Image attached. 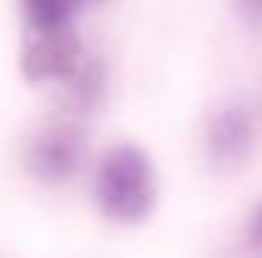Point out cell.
<instances>
[{
    "label": "cell",
    "mask_w": 262,
    "mask_h": 258,
    "mask_svg": "<svg viewBox=\"0 0 262 258\" xmlns=\"http://www.w3.org/2000/svg\"><path fill=\"white\" fill-rule=\"evenodd\" d=\"M252 241H255V244H262V209L252 216Z\"/></svg>",
    "instance_id": "ba28073f"
},
{
    "label": "cell",
    "mask_w": 262,
    "mask_h": 258,
    "mask_svg": "<svg viewBox=\"0 0 262 258\" xmlns=\"http://www.w3.org/2000/svg\"><path fill=\"white\" fill-rule=\"evenodd\" d=\"M96 202L103 216H110L117 223H142L156 209L152 159L135 145L110 149L96 173Z\"/></svg>",
    "instance_id": "6da1fadb"
},
{
    "label": "cell",
    "mask_w": 262,
    "mask_h": 258,
    "mask_svg": "<svg viewBox=\"0 0 262 258\" xmlns=\"http://www.w3.org/2000/svg\"><path fill=\"white\" fill-rule=\"evenodd\" d=\"M85 163V134L75 124H53L29 142L25 167L43 184H60Z\"/></svg>",
    "instance_id": "3957f363"
},
{
    "label": "cell",
    "mask_w": 262,
    "mask_h": 258,
    "mask_svg": "<svg viewBox=\"0 0 262 258\" xmlns=\"http://www.w3.org/2000/svg\"><path fill=\"white\" fill-rule=\"evenodd\" d=\"M85 4H89V0H85Z\"/></svg>",
    "instance_id": "9c48e42d"
},
{
    "label": "cell",
    "mask_w": 262,
    "mask_h": 258,
    "mask_svg": "<svg viewBox=\"0 0 262 258\" xmlns=\"http://www.w3.org/2000/svg\"><path fill=\"white\" fill-rule=\"evenodd\" d=\"M85 0H25V21L29 29H60L71 25Z\"/></svg>",
    "instance_id": "8992f818"
},
{
    "label": "cell",
    "mask_w": 262,
    "mask_h": 258,
    "mask_svg": "<svg viewBox=\"0 0 262 258\" xmlns=\"http://www.w3.org/2000/svg\"><path fill=\"white\" fill-rule=\"evenodd\" d=\"M68 85V110L71 113H92L99 103H103V92H106V67L99 57H85V64L64 82Z\"/></svg>",
    "instance_id": "5b68a950"
},
{
    "label": "cell",
    "mask_w": 262,
    "mask_h": 258,
    "mask_svg": "<svg viewBox=\"0 0 262 258\" xmlns=\"http://www.w3.org/2000/svg\"><path fill=\"white\" fill-rule=\"evenodd\" d=\"M237 7L252 25H262V0H237Z\"/></svg>",
    "instance_id": "52a82bcc"
},
{
    "label": "cell",
    "mask_w": 262,
    "mask_h": 258,
    "mask_svg": "<svg viewBox=\"0 0 262 258\" xmlns=\"http://www.w3.org/2000/svg\"><path fill=\"white\" fill-rule=\"evenodd\" d=\"M82 64H85V50L71 25L29 29V39L21 50V75L29 82H68Z\"/></svg>",
    "instance_id": "7a4b0ae2"
},
{
    "label": "cell",
    "mask_w": 262,
    "mask_h": 258,
    "mask_svg": "<svg viewBox=\"0 0 262 258\" xmlns=\"http://www.w3.org/2000/svg\"><path fill=\"white\" fill-rule=\"evenodd\" d=\"M259 142V117L252 106L245 103H230L223 106L216 117L209 121L206 134V156L216 170H237Z\"/></svg>",
    "instance_id": "277c9868"
}]
</instances>
